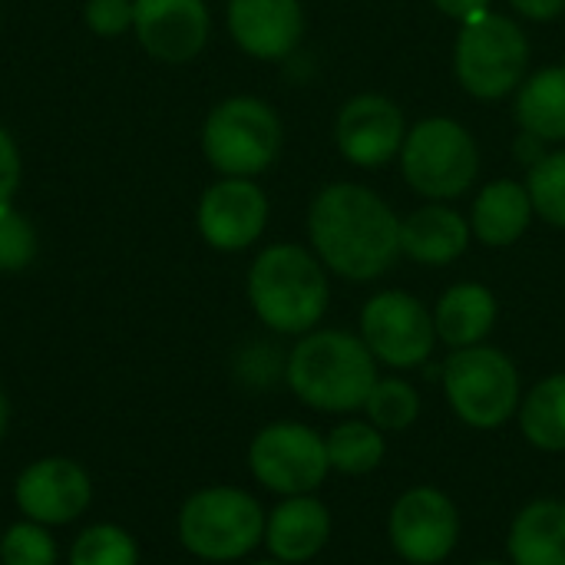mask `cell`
<instances>
[{
    "label": "cell",
    "instance_id": "277c9868",
    "mask_svg": "<svg viewBox=\"0 0 565 565\" xmlns=\"http://www.w3.org/2000/svg\"><path fill=\"white\" fill-rule=\"evenodd\" d=\"M265 507L242 487H202L185 497L175 533L189 556L202 563H238L265 540Z\"/></svg>",
    "mask_w": 565,
    "mask_h": 565
},
{
    "label": "cell",
    "instance_id": "d6a6232c",
    "mask_svg": "<svg viewBox=\"0 0 565 565\" xmlns=\"http://www.w3.org/2000/svg\"><path fill=\"white\" fill-rule=\"evenodd\" d=\"M444 17L457 20V23H467L473 20L477 13H487L490 10V0H430Z\"/></svg>",
    "mask_w": 565,
    "mask_h": 565
},
{
    "label": "cell",
    "instance_id": "6da1fadb",
    "mask_svg": "<svg viewBox=\"0 0 565 565\" xmlns=\"http://www.w3.org/2000/svg\"><path fill=\"white\" fill-rule=\"evenodd\" d=\"M308 238L318 262L354 285L377 281L401 258V218L367 185L331 182L308 205Z\"/></svg>",
    "mask_w": 565,
    "mask_h": 565
},
{
    "label": "cell",
    "instance_id": "d6986e66",
    "mask_svg": "<svg viewBox=\"0 0 565 565\" xmlns=\"http://www.w3.org/2000/svg\"><path fill=\"white\" fill-rule=\"evenodd\" d=\"M500 318L497 295L480 281H457L450 285L440 301L434 305V328L437 341L450 351L487 344Z\"/></svg>",
    "mask_w": 565,
    "mask_h": 565
},
{
    "label": "cell",
    "instance_id": "cb8c5ba5",
    "mask_svg": "<svg viewBox=\"0 0 565 565\" xmlns=\"http://www.w3.org/2000/svg\"><path fill=\"white\" fill-rule=\"evenodd\" d=\"M328 463L338 477H371L384 467L387 434L377 430L367 417H341L328 434Z\"/></svg>",
    "mask_w": 565,
    "mask_h": 565
},
{
    "label": "cell",
    "instance_id": "83f0119b",
    "mask_svg": "<svg viewBox=\"0 0 565 565\" xmlns=\"http://www.w3.org/2000/svg\"><path fill=\"white\" fill-rule=\"evenodd\" d=\"M0 565H56V540L50 526L20 520L0 536Z\"/></svg>",
    "mask_w": 565,
    "mask_h": 565
},
{
    "label": "cell",
    "instance_id": "836d02e7",
    "mask_svg": "<svg viewBox=\"0 0 565 565\" xmlns=\"http://www.w3.org/2000/svg\"><path fill=\"white\" fill-rule=\"evenodd\" d=\"M7 424H10V401H7V394H3V387H0V440H3V434H7Z\"/></svg>",
    "mask_w": 565,
    "mask_h": 565
},
{
    "label": "cell",
    "instance_id": "44dd1931",
    "mask_svg": "<svg viewBox=\"0 0 565 565\" xmlns=\"http://www.w3.org/2000/svg\"><path fill=\"white\" fill-rule=\"evenodd\" d=\"M507 559L513 565H565V503L530 500L510 523Z\"/></svg>",
    "mask_w": 565,
    "mask_h": 565
},
{
    "label": "cell",
    "instance_id": "ba28073f",
    "mask_svg": "<svg viewBox=\"0 0 565 565\" xmlns=\"http://www.w3.org/2000/svg\"><path fill=\"white\" fill-rule=\"evenodd\" d=\"M397 159L407 185L430 202L460 199L480 175V146L450 116H430L411 126Z\"/></svg>",
    "mask_w": 565,
    "mask_h": 565
},
{
    "label": "cell",
    "instance_id": "ac0fdd59",
    "mask_svg": "<svg viewBox=\"0 0 565 565\" xmlns=\"http://www.w3.org/2000/svg\"><path fill=\"white\" fill-rule=\"evenodd\" d=\"M470 222L447 202H430L401 218V255L424 268H447L470 248Z\"/></svg>",
    "mask_w": 565,
    "mask_h": 565
},
{
    "label": "cell",
    "instance_id": "3957f363",
    "mask_svg": "<svg viewBox=\"0 0 565 565\" xmlns=\"http://www.w3.org/2000/svg\"><path fill=\"white\" fill-rule=\"evenodd\" d=\"M245 295L255 318L268 331L281 338H301L328 315V268L315 252L295 242H275L255 255L245 278Z\"/></svg>",
    "mask_w": 565,
    "mask_h": 565
},
{
    "label": "cell",
    "instance_id": "f546056e",
    "mask_svg": "<svg viewBox=\"0 0 565 565\" xmlns=\"http://www.w3.org/2000/svg\"><path fill=\"white\" fill-rule=\"evenodd\" d=\"M83 23L93 36L116 40L132 30V0H86Z\"/></svg>",
    "mask_w": 565,
    "mask_h": 565
},
{
    "label": "cell",
    "instance_id": "d4e9b609",
    "mask_svg": "<svg viewBox=\"0 0 565 565\" xmlns=\"http://www.w3.org/2000/svg\"><path fill=\"white\" fill-rule=\"evenodd\" d=\"M420 411H424L420 391L407 377L391 374V377H377L361 414L384 434H404L420 420Z\"/></svg>",
    "mask_w": 565,
    "mask_h": 565
},
{
    "label": "cell",
    "instance_id": "5bb4252c",
    "mask_svg": "<svg viewBox=\"0 0 565 565\" xmlns=\"http://www.w3.org/2000/svg\"><path fill=\"white\" fill-rule=\"evenodd\" d=\"M407 139L404 109L384 93L351 96L334 119L338 152L358 169H381L394 162Z\"/></svg>",
    "mask_w": 565,
    "mask_h": 565
},
{
    "label": "cell",
    "instance_id": "484cf974",
    "mask_svg": "<svg viewBox=\"0 0 565 565\" xmlns=\"http://www.w3.org/2000/svg\"><path fill=\"white\" fill-rule=\"evenodd\" d=\"M66 559L70 565H139V543L116 523H93L73 540Z\"/></svg>",
    "mask_w": 565,
    "mask_h": 565
},
{
    "label": "cell",
    "instance_id": "7a4b0ae2",
    "mask_svg": "<svg viewBox=\"0 0 565 565\" xmlns=\"http://www.w3.org/2000/svg\"><path fill=\"white\" fill-rule=\"evenodd\" d=\"M381 364L361 341L344 328H315L295 341L285 358L288 391L318 414L351 417L364 411L371 387L377 384Z\"/></svg>",
    "mask_w": 565,
    "mask_h": 565
},
{
    "label": "cell",
    "instance_id": "1f68e13d",
    "mask_svg": "<svg viewBox=\"0 0 565 565\" xmlns=\"http://www.w3.org/2000/svg\"><path fill=\"white\" fill-rule=\"evenodd\" d=\"M513 10L526 20H536V23H546V20H556L565 10V0H510Z\"/></svg>",
    "mask_w": 565,
    "mask_h": 565
},
{
    "label": "cell",
    "instance_id": "e0dca14e",
    "mask_svg": "<svg viewBox=\"0 0 565 565\" xmlns=\"http://www.w3.org/2000/svg\"><path fill=\"white\" fill-rule=\"evenodd\" d=\"M331 510L318 493L281 497L275 510L265 516V540L271 559L285 565H305L318 559L331 543Z\"/></svg>",
    "mask_w": 565,
    "mask_h": 565
},
{
    "label": "cell",
    "instance_id": "e575fe53",
    "mask_svg": "<svg viewBox=\"0 0 565 565\" xmlns=\"http://www.w3.org/2000/svg\"><path fill=\"white\" fill-rule=\"evenodd\" d=\"M473 565H513L510 559H480V563H473Z\"/></svg>",
    "mask_w": 565,
    "mask_h": 565
},
{
    "label": "cell",
    "instance_id": "8fae6325",
    "mask_svg": "<svg viewBox=\"0 0 565 565\" xmlns=\"http://www.w3.org/2000/svg\"><path fill=\"white\" fill-rule=\"evenodd\" d=\"M463 533L460 507L440 487L404 490L387 513V543L407 565H444Z\"/></svg>",
    "mask_w": 565,
    "mask_h": 565
},
{
    "label": "cell",
    "instance_id": "7c38bea8",
    "mask_svg": "<svg viewBox=\"0 0 565 565\" xmlns=\"http://www.w3.org/2000/svg\"><path fill=\"white\" fill-rule=\"evenodd\" d=\"M268 225V195L255 179L218 175L199 199L195 228L215 252L252 248Z\"/></svg>",
    "mask_w": 565,
    "mask_h": 565
},
{
    "label": "cell",
    "instance_id": "ffe728a7",
    "mask_svg": "<svg viewBox=\"0 0 565 565\" xmlns=\"http://www.w3.org/2000/svg\"><path fill=\"white\" fill-rule=\"evenodd\" d=\"M533 199L526 182L516 179H493L480 189L473 212H470V232L487 248H510L516 245L530 222H533Z\"/></svg>",
    "mask_w": 565,
    "mask_h": 565
},
{
    "label": "cell",
    "instance_id": "30bf717a",
    "mask_svg": "<svg viewBox=\"0 0 565 565\" xmlns=\"http://www.w3.org/2000/svg\"><path fill=\"white\" fill-rule=\"evenodd\" d=\"M358 334L377 364L391 371H414L434 358L437 328L434 311L407 291H377L364 301Z\"/></svg>",
    "mask_w": 565,
    "mask_h": 565
},
{
    "label": "cell",
    "instance_id": "f1b7e54d",
    "mask_svg": "<svg viewBox=\"0 0 565 565\" xmlns=\"http://www.w3.org/2000/svg\"><path fill=\"white\" fill-rule=\"evenodd\" d=\"M36 248L40 242H36V228L30 225V218L17 212L13 202L0 205V271L17 275L30 268L36 258Z\"/></svg>",
    "mask_w": 565,
    "mask_h": 565
},
{
    "label": "cell",
    "instance_id": "52a82bcc",
    "mask_svg": "<svg viewBox=\"0 0 565 565\" xmlns=\"http://www.w3.org/2000/svg\"><path fill=\"white\" fill-rule=\"evenodd\" d=\"M530 36L497 10L460 23L454 43V76L473 99H503L530 76Z\"/></svg>",
    "mask_w": 565,
    "mask_h": 565
},
{
    "label": "cell",
    "instance_id": "5b68a950",
    "mask_svg": "<svg viewBox=\"0 0 565 565\" xmlns=\"http://www.w3.org/2000/svg\"><path fill=\"white\" fill-rule=\"evenodd\" d=\"M440 384L450 414L470 430H500L516 420L523 381L503 348L473 344L450 351L440 367Z\"/></svg>",
    "mask_w": 565,
    "mask_h": 565
},
{
    "label": "cell",
    "instance_id": "8992f818",
    "mask_svg": "<svg viewBox=\"0 0 565 565\" xmlns=\"http://www.w3.org/2000/svg\"><path fill=\"white\" fill-rule=\"evenodd\" d=\"M281 119L258 96H228L215 103L202 122V156L218 175L255 179L268 172L281 152Z\"/></svg>",
    "mask_w": 565,
    "mask_h": 565
},
{
    "label": "cell",
    "instance_id": "4316f807",
    "mask_svg": "<svg viewBox=\"0 0 565 565\" xmlns=\"http://www.w3.org/2000/svg\"><path fill=\"white\" fill-rule=\"evenodd\" d=\"M526 189L533 199V212L543 222L565 228V149L546 152L540 162L530 166Z\"/></svg>",
    "mask_w": 565,
    "mask_h": 565
},
{
    "label": "cell",
    "instance_id": "7402d4cb",
    "mask_svg": "<svg viewBox=\"0 0 565 565\" xmlns=\"http://www.w3.org/2000/svg\"><path fill=\"white\" fill-rule=\"evenodd\" d=\"M516 122L543 142H565V63L543 66L520 83Z\"/></svg>",
    "mask_w": 565,
    "mask_h": 565
},
{
    "label": "cell",
    "instance_id": "4fadbf2b",
    "mask_svg": "<svg viewBox=\"0 0 565 565\" xmlns=\"http://www.w3.org/2000/svg\"><path fill=\"white\" fill-rule=\"evenodd\" d=\"M13 503L23 520L40 526H70L93 503V480L70 457H40L13 480Z\"/></svg>",
    "mask_w": 565,
    "mask_h": 565
},
{
    "label": "cell",
    "instance_id": "d590c367",
    "mask_svg": "<svg viewBox=\"0 0 565 565\" xmlns=\"http://www.w3.org/2000/svg\"><path fill=\"white\" fill-rule=\"evenodd\" d=\"M248 565H285V563H278V559H262V563H248Z\"/></svg>",
    "mask_w": 565,
    "mask_h": 565
},
{
    "label": "cell",
    "instance_id": "2e32d148",
    "mask_svg": "<svg viewBox=\"0 0 565 565\" xmlns=\"http://www.w3.org/2000/svg\"><path fill=\"white\" fill-rule=\"evenodd\" d=\"M225 23L235 46L252 60H288L305 40L301 0H228Z\"/></svg>",
    "mask_w": 565,
    "mask_h": 565
},
{
    "label": "cell",
    "instance_id": "4dcf8cb0",
    "mask_svg": "<svg viewBox=\"0 0 565 565\" xmlns=\"http://www.w3.org/2000/svg\"><path fill=\"white\" fill-rule=\"evenodd\" d=\"M20 179H23L20 146H17V139L10 136V129L0 126V205H7V202L17 199Z\"/></svg>",
    "mask_w": 565,
    "mask_h": 565
},
{
    "label": "cell",
    "instance_id": "9c48e42d",
    "mask_svg": "<svg viewBox=\"0 0 565 565\" xmlns=\"http://www.w3.org/2000/svg\"><path fill=\"white\" fill-rule=\"evenodd\" d=\"M248 473L275 497L318 493L331 477L324 434L301 420L265 424L248 444Z\"/></svg>",
    "mask_w": 565,
    "mask_h": 565
},
{
    "label": "cell",
    "instance_id": "9a60e30c",
    "mask_svg": "<svg viewBox=\"0 0 565 565\" xmlns=\"http://www.w3.org/2000/svg\"><path fill=\"white\" fill-rule=\"evenodd\" d=\"M132 33L159 63H192L212 33L205 0H132Z\"/></svg>",
    "mask_w": 565,
    "mask_h": 565
},
{
    "label": "cell",
    "instance_id": "603a6c76",
    "mask_svg": "<svg viewBox=\"0 0 565 565\" xmlns=\"http://www.w3.org/2000/svg\"><path fill=\"white\" fill-rule=\"evenodd\" d=\"M523 440L540 454H565V371L536 381L516 411Z\"/></svg>",
    "mask_w": 565,
    "mask_h": 565
}]
</instances>
